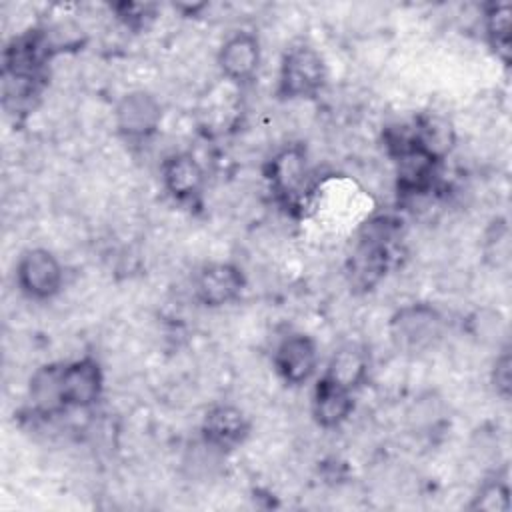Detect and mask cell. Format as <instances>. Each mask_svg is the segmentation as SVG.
I'll return each instance as SVG.
<instances>
[{"instance_id":"cell-18","label":"cell","mask_w":512,"mask_h":512,"mask_svg":"<svg viewBox=\"0 0 512 512\" xmlns=\"http://www.w3.org/2000/svg\"><path fill=\"white\" fill-rule=\"evenodd\" d=\"M472 508L496 512L508 510V486L504 482H488L482 486L478 496L472 502Z\"/></svg>"},{"instance_id":"cell-2","label":"cell","mask_w":512,"mask_h":512,"mask_svg":"<svg viewBox=\"0 0 512 512\" xmlns=\"http://www.w3.org/2000/svg\"><path fill=\"white\" fill-rule=\"evenodd\" d=\"M390 334L398 348L422 352L442 334V316L428 304H410L400 308L390 320Z\"/></svg>"},{"instance_id":"cell-4","label":"cell","mask_w":512,"mask_h":512,"mask_svg":"<svg viewBox=\"0 0 512 512\" xmlns=\"http://www.w3.org/2000/svg\"><path fill=\"white\" fill-rule=\"evenodd\" d=\"M116 128L128 140H144L156 132L162 120L160 102L144 90L128 92L114 110Z\"/></svg>"},{"instance_id":"cell-8","label":"cell","mask_w":512,"mask_h":512,"mask_svg":"<svg viewBox=\"0 0 512 512\" xmlns=\"http://www.w3.org/2000/svg\"><path fill=\"white\" fill-rule=\"evenodd\" d=\"M308 180L306 152L300 146H290L270 162L272 190L284 204H294L302 198Z\"/></svg>"},{"instance_id":"cell-9","label":"cell","mask_w":512,"mask_h":512,"mask_svg":"<svg viewBox=\"0 0 512 512\" xmlns=\"http://www.w3.org/2000/svg\"><path fill=\"white\" fill-rule=\"evenodd\" d=\"M222 74L232 82H248L260 64V42L248 30L234 32L218 52Z\"/></svg>"},{"instance_id":"cell-20","label":"cell","mask_w":512,"mask_h":512,"mask_svg":"<svg viewBox=\"0 0 512 512\" xmlns=\"http://www.w3.org/2000/svg\"><path fill=\"white\" fill-rule=\"evenodd\" d=\"M154 6L150 4H120L118 6V16L134 28H140L146 24V20H150L154 16Z\"/></svg>"},{"instance_id":"cell-10","label":"cell","mask_w":512,"mask_h":512,"mask_svg":"<svg viewBox=\"0 0 512 512\" xmlns=\"http://www.w3.org/2000/svg\"><path fill=\"white\" fill-rule=\"evenodd\" d=\"M250 424L244 412L230 404L210 408L202 422V436L208 446L216 450H232L244 442Z\"/></svg>"},{"instance_id":"cell-3","label":"cell","mask_w":512,"mask_h":512,"mask_svg":"<svg viewBox=\"0 0 512 512\" xmlns=\"http://www.w3.org/2000/svg\"><path fill=\"white\" fill-rule=\"evenodd\" d=\"M62 278L64 272L58 258L44 248L26 250L18 260L16 282L28 298H52L62 288Z\"/></svg>"},{"instance_id":"cell-17","label":"cell","mask_w":512,"mask_h":512,"mask_svg":"<svg viewBox=\"0 0 512 512\" xmlns=\"http://www.w3.org/2000/svg\"><path fill=\"white\" fill-rule=\"evenodd\" d=\"M486 36L494 52L508 62L510 60V4H490L484 16Z\"/></svg>"},{"instance_id":"cell-12","label":"cell","mask_w":512,"mask_h":512,"mask_svg":"<svg viewBox=\"0 0 512 512\" xmlns=\"http://www.w3.org/2000/svg\"><path fill=\"white\" fill-rule=\"evenodd\" d=\"M368 234L360 240L358 250L352 256V282L358 288H372L384 274L388 266V246L386 232L382 228L370 226Z\"/></svg>"},{"instance_id":"cell-7","label":"cell","mask_w":512,"mask_h":512,"mask_svg":"<svg viewBox=\"0 0 512 512\" xmlns=\"http://www.w3.org/2000/svg\"><path fill=\"white\" fill-rule=\"evenodd\" d=\"M244 290V276L240 268L228 262H214L204 266L194 280V294L204 306L216 308L234 302Z\"/></svg>"},{"instance_id":"cell-19","label":"cell","mask_w":512,"mask_h":512,"mask_svg":"<svg viewBox=\"0 0 512 512\" xmlns=\"http://www.w3.org/2000/svg\"><path fill=\"white\" fill-rule=\"evenodd\" d=\"M492 384H494L496 392L502 398L510 396V388H512V360H510V352L508 350H502V354L494 362Z\"/></svg>"},{"instance_id":"cell-15","label":"cell","mask_w":512,"mask_h":512,"mask_svg":"<svg viewBox=\"0 0 512 512\" xmlns=\"http://www.w3.org/2000/svg\"><path fill=\"white\" fill-rule=\"evenodd\" d=\"M368 374V354L358 344L342 346L330 360L324 376L342 384L348 390L358 388Z\"/></svg>"},{"instance_id":"cell-5","label":"cell","mask_w":512,"mask_h":512,"mask_svg":"<svg viewBox=\"0 0 512 512\" xmlns=\"http://www.w3.org/2000/svg\"><path fill=\"white\" fill-rule=\"evenodd\" d=\"M60 382H62V400L66 408L92 406L94 402H98L104 388L102 368L90 356L62 364Z\"/></svg>"},{"instance_id":"cell-1","label":"cell","mask_w":512,"mask_h":512,"mask_svg":"<svg viewBox=\"0 0 512 512\" xmlns=\"http://www.w3.org/2000/svg\"><path fill=\"white\" fill-rule=\"evenodd\" d=\"M326 82V64L310 46L290 48L280 64L278 94L282 98H310Z\"/></svg>"},{"instance_id":"cell-13","label":"cell","mask_w":512,"mask_h":512,"mask_svg":"<svg viewBox=\"0 0 512 512\" xmlns=\"http://www.w3.org/2000/svg\"><path fill=\"white\" fill-rule=\"evenodd\" d=\"M352 410H354L352 390L330 380L328 376H322L314 386V394H312L314 420L322 428H336L348 420Z\"/></svg>"},{"instance_id":"cell-14","label":"cell","mask_w":512,"mask_h":512,"mask_svg":"<svg viewBox=\"0 0 512 512\" xmlns=\"http://www.w3.org/2000/svg\"><path fill=\"white\" fill-rule=\"evenodd\" d=\"M412 130H414L416 144L438 162H442L446 158V154L452 150L454 140H456L452 124L444 116L432 114V112L422 114L414 122Z\"/></svg>"},{"instance_id":"cell-6","label":"cell","mask_w":512,"mask_h":512,"mask_svg":"<svg viewBox=\"0 0 512 512\" xmlns=\"http://www.w3.org/2000/svg\"><path fill=\"white\" fill-rule=\"evenodd\" d=\"M274 366L288 384L298 386L308 382L318 366L316 342L306 334L286 336L274 352Z\"/></svg>"},{"instance_id":"cell-16","label":"cell","mask_w":512,"mask_h":512,"mask_svg":"<svg viewBox=\"0 0 512 512\" xmlns=\"http://www.w3.org/2000/svg\"><path fill=\"white\" fill-rule=\"evenodd\" d=\"M62 364H48L34 372L30 378V400L40 414H56L64 410L62 400Z\"/></svg>"},{"instance_id":"cell-11","label":"cell","mask_w":512,"mask_h":512,"mask_svg":"<svg viewBox=\"0 0 512 512\" xmlns=\"http://www.w3.org/2000/svg\"><path fill=\"white\" fill-rule=\"evenodd\" d=\"M162 182L172 198L178 202H192L204 188V170L192 154L178 152L164 160Z\"/></svg>"}]
</instances>
